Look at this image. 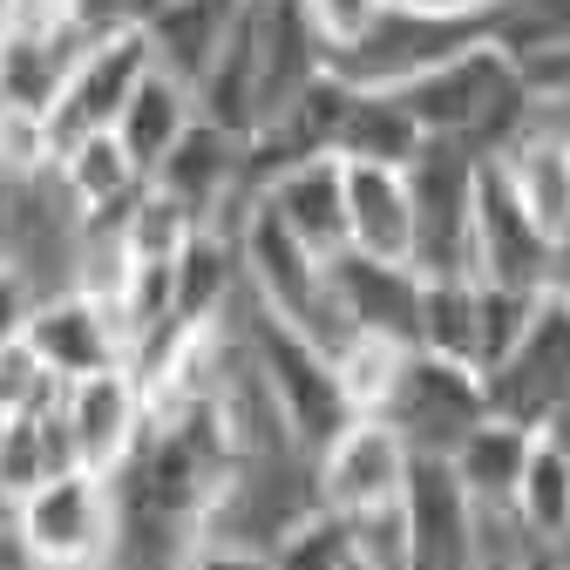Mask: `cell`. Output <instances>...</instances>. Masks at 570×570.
Masks as SVG:
<instances>
[{"label":"cell","mask_w":570,"mask_h":570,"mask_svg":"<svg viewBox=\"0 0 570 570\" xmlns=\"http://www.w3.org/2000/svg\"><path fill=\"white\" fill-rule=\"evenodd\" d=\"M245 340H252V361H258V374H265V387H272V401L285 414L293 449L320 455L340 428L353 421V401H346L340 367H333V346L313 340L306 326H293L285 313L258 306V299L245 313Z\"/></svg>","instance_id":"cell-1"},{"label":"cell","mask_w":570,"mask_h":570,"mask_svg":"<svg viewBox=\"0 0 570 570\" xmlns=\"http://www.w3.org/2000/svg\"><path fill=\"white\" fill-rule=\"evenodd\" d=\"M238 258H245V285H252V299L285 313L293 326H306L313 340L340 346L346 326L333 313V285H326V258L278 218V210L265 197L245 204V218H238Z\"/></svg>","instance_id":"cell-2"},{"label":"cell","mask_w":570,"mask_h":570,"mask_svg":"<svg viewBox=\"0 0 570 570\" xmlns=\"http://www.w3.org/2000/svg\"><path fill=\"white\" fill-rule=\"evenodd\" d=\"M475 41H495V8H414V0H387L381 28L353 55H340L333 68L361 89H401V82L428 76V68L455 61Z\"/></svg>","instance_id":"cell-3"},{"label":"cell","mask_w":570,"mask_h":570,"mask_svg":"<svg viewBox=\"0 0 570 570\" xmlns=\"http://www.w3.org/2000/svg\"><path fill=\"white\" fill-rule=\"evenodd\" d=\"M14 523L41 570H102V563H116V543H122L116 482L96 469L48 475L28 503H14Z\"/></svg>","instance_id":"cell-4"},{"label":"cell","mask_w":570,"mask_h":570,"mask_svg":"<svg viewBox=\"0 0 570 570\" xmlns=\"http://www.w3.org/2000/svg\"><path fill=\"white\" fill-rule=\"evenodd\" d=\"M407 469H414V449H407L401 428L387 414H353L340 435L313 455V503H326L346 523L401 510Z\"/></svg>","instance_id":"cell-5"},{"label":"cell","mask_w":570,"mask_h":570,"mask_svg":"<svg viewBox=\"0 0 570 570\" xmlns=\"http://www.w3.org/2000/svg\"><path fill=\"white\" fill-rule=\"evenodd\" d=\"M475 177H482V150L475 142H449V136H428V150L407 164L414 218H421V245H414L421 272H475V258H469Z\"/></svg>","instance_id":"cell-6"},{"label":"cell","mask_w":570,"mask_h":570,"mask_svg":"<svg viewBox=\"0 0 570 570\" xmlns=\"http://www.w3.org/2000/svg\"><path fill=\"white\" fill-rule=\"evenodd\" d=\"M469 258H475V278H495V285H523V293H550V285H557L563 245L537 225V210L517 197V184L503 177L495 157H482V177H475V238H469Z\"/></svg>","instance_id":"cell-7"},{"label":"cell","mask_w":570,"mask_h":570,"mask_svg":"<svg viewBox=\"0 0 570 570\" xmlns=\"http://www.w3.org/2000/svg\"><path fill=\"white\" fill-rule=\"evenodd\" d=\"M150 68H157V55H150V35H142L136 21L109 28V35H89L76 48V61H68L55 109H48L55 150H61V142H76V136H89V129H116L122 102L136 96V82L150 76Z\"/></svg>","instance_id":"cell-8"},{"label":"cell","mask_w":570,"mask_h":570,"mask_svg":"<svg viewBox=\"0 0 570 570\" xmlns=\"http://www.w3.org/2000/svg\"><path fill=\"white\" fill-rule=\"evenodd\" d=\"M381 414L407 435L414 455H449L469 428L489 414V374H475V367H462V361H442V353L414 346V353H407V374H401V387H394V401H387Z\"/></svg>","instance_id":"cell-9"},{"label":"cell","mask_w":570,"mask_h":570,"mask_svg":"<svg viewBox=\"0 0 570 570\" xmlns=\"http://www.w3.org/2000/svg\"><path fill=\"white\" fill-rule=\"evenodd\" d=\"M489 407H503L530 428H543L550 414L570 407V293L550 285L537 299V320L523 333V346L489 374Z\"/></svg>","instance_id":"cell-10"},{"label":"cell","mask_w":570,"mask_h":570,"mask_svg":"<svg viewBox=\"0 0 570 570\" xmlns=\"http://www.w3.org/2000/svg\"><path fill=\"white\" fill-rule=\"evenodd\" d=\"M326 285H333V313L346 333H381V340L421 346V265L346 245L340 258H326Z\"/></svg>","instance_id":"cell-11"},{"label":"cell","mask_w":570,"mask_h":570,"mask_svg":"<svg viewBox=\"0 0 570 570\" xmlns=\"http://www.w3.org/2000/svg\"><path fill=\"white\" fill-rule=\"evenodd\" d=\"M28 340H35V353H41L61 381H89V374L129 367V326H122L116 299L89 293V285L55 293V299H35Z\"/></svg>","instance_id":"cell-12"},{"label":"cell","mask_w":570,"mask_h":570,"mask_svg":"<svg viewBox=\"0 0 570 570\" xmlns=\"http://www.w3.org/2000/svg\"><path fill=\"white\" fill-rule=\"evenodd\" d=\"M245 157H252V136H238V129H225V122H210V116H197L177 142H170V157L150 170L164 190H177L190 210H204V225H232L238 232V218H245Z\"/></svg>","instance_id":"cell-13"},{"label":"cell","mask_w":570,"mask_h":570,"mask_svg":"<svg viewBox=\"0 0 570 570\" xmlns=\"http://www.w3.org/2000/svg\"><path fill=\"white\" fill-rule=\"evenodd\" d=\"M61 414L76 428L82 469L116 475L142 449V435H150V387L136 381V367H109V374H89V381H68Z\"/></svg>","instance_id":"cell-14"},{"label":"cell","mask_w":570,"mask_h":570,"mask_svg":"<svg viewBox=\"0 0 570 570\" xmlns=\"http://www.w3.org/2000/svg\"><path fill=\"white\" fill-rule=\"evenodd\" d=\"M346 164V232L353 252L374 258H407L421 245V218H414V184L394 164H367V157H340Z\"/></svg>","instance_id":"cell-15"},{"label":"cell","mask_w":570,"mask_h":570,"mask_svg":"<svg viewBox=\"0 0 570 570\" xmlns=\"http://www.w3.org/2000/svg\"><path fill=\"white\" fill-rule=\"evenodd\" d=\"M517 197L537 210V225L563 245L570 238V116H530L503 150H495Z\"/></svg>","instance_id":"cell-16"},{"label":"cell","mask_w":570,"mask_h":570,"mask_svg":"<svg viewBox=\"0 0 570 570\" xmlns=\"http://www.w3.org/2000/svg\"><path fill=\"white\" fill-rule=\"evenodd\" d=\"M238 14H245V0H150L136 28L150 35L157 68H170L177 82L197 89L210 76V61H218V48L232 41Z\"/></svg>","instance_id":"cell-17"},{"label":"cell","mask_w":570,"mask_h":570,"mask_svg":"<svg viewBox=\"0 0 570 570\" xmlns=\"http://www.w3.org/2000/svg\"><path fill=\"white\" fill-rule=\"evenodd\" d=\"M258 197H265L320 258H340V252L353 245V232H346V164H340V157H313V164L278 170Z\"/></svg>","instance_id":"cell-18"},{"label":"cell","mask_w":570,"mask_h":570,"mask_svg":"<svg viewBox=\"0 0 570 570\" xmlns=\"http://www.w3.org/2000/svg\"><path fill=\"white\" fill-rule=\"evenodd\" d=\"M530 449H537V428L517 421V414H503V407H489L469 435L449 449V462H455L462 489L475 495V510H510L517 503V482L530 469Z\"/></svg>","instance_id":"cell-19"},{"label":"cell","mask_w":570,"mask_h":570,"mask_svg":"<svg viewBox=\"0 0 570 570\" xmlns=\"http://www.w3.org/2000/svg\"><path fill=\"white\" fill-rule=\"evenodd\" d=\"M245 285V258H238V232L232 225H204L184 252H177V320L184 326H218L225 306Z\"/></svg>","instance_id":"cell-20"},{"label":"cell","mask_w":570,"mask_h":570,"mask_svg":"<svg viewBox=\"0 0 570 570\" xmlns=\"http://www.w3.org/2000/svg\"><path fill=\"white\" fill-rule=\"evenodd\" d=\"M197 116H204V109H197V89H190V82H177L170 68H150V76L136 82V96L122 102L116 136L129 142V157H136L142 170H157V164L170 157V142H177Z\"/></svg>","instance_id":"cell-21"},{"label":"cell","mask_w":570,"mask_h":570,"mask_svg":"<svg viewBox=\"0 0 570 570\" xmlns=\"http://www.w3.org/2000/svg\"><path fill=\"white\" fill-rule=\"evenodd\" d=\"M421 346L482 374V278L475 272H421Z\"/></svg>","instance_id":"cell-22"},{"label":"cell","mask_w":570,"mask_h":570,"mask_svg":"<svg viewBox=\"0 0 570 570\" xmlns=\"http://www.w3.org/2000/svg\"><path fill=\"white\" fill-rule=\"evenodd\" d=\"M421 150H428V129L414 122V109H407L394 89H361V96H353L346 136H340V157H367V164L407 170Z\"/></svg>","instance_id":"cell-23"},{"label":"cell","mask_w":570,"mask_h":570,"mask_svg":"<svg viewBox=\"0 0 570 570\" xmlns=\"http://www.w3.org/2000/svg\"><path fill=\"white\" fill-rule=\"evenodd\" d=\"M510 510L523 517V530H530L543 550H563V543H570V449H563V442L537 435L530 469H523V482H517V503H510Z\"/></svg>","instance_id":"cell-24"},{"label":"cell","mask_w":570,"mask_h":570,"mask_svg":"<svg viewBox=\"0 0 570 570\" xmlns=\"http://www.w3.org/2000/svg\"><path fill=\"white\" fill-rule=\"evenodd\" d=\"M407 353H414V346L381 340V333H346V340L333 346V367H340V387H346L353 414H381V407L394 401V387H401V374H407Z\"/></svg>","instance_id":"cell-25"},{"label":"cell","mask_w":570,"mask_h":570,"mask_svg":"<svg viewBox=\"0 0 570 570\" xmlns=\"http://www.w3.org/2000/svg\"><path fill=\"white\" fill-rule=\"evenodd\" d=\"M204 232V210H190L177 190H164L157 177L136 190V204H129V218H122V252L129 258H177L190 238Z\"/></svg>","instance_id":"cell-26"},{"label":"cell","mask_w":570,"mask_h":570,"mask_svg":"<svg viewBox=\"0 0 570 570\" xmlns=\"http://www.w3.org/2000/svg\"><path fill=\"white\" fill-rule=\"evenodd\" d=\"M353 523L333 517L326 503H313L299 523H285L272 543V570H353Z\"/></svg>","instance_id":"cell-27"},{"label":"cell","mask_w":570,"mask_h":570,"mask_svg":"<svg viewBox=\"0 0 570 570\" xmlns=\"http://www.w3.org/2000/svg\"><path fill=\"white\" fill-rule=\"evenodd\" d=\"M68 394V381L35 353V340H0V414H48Z\"/></svg>","instance_id":"cell-28"},{"label":"cell","mask_w":570,"mask_h":570,"mask_svg":"<svg viewBox=\"0 0 570 570\" xmlns=\"http://www.w3.org/2000/svg\"><path fill=\"white\" fill-rule=\"evenodd\" d=\"M299 14H306V28L320 35V48L340 61V55H353V48L381 28L387 0H299Z\"/></svg>","instance_id":"cell-29"},{"label":"cell","mask_w":570,"mask_h":570,"mask_svg":"<svg viewBox=\"0 0 570 570\" xmlns=\"http://www.w3.org/2000/svg\"><path fill=\"white\" fill-rule=\"evenodd\" d=\"M517 82H523L537 116H563L570 109V35L543 41V48H523L517 55Z\"/></svg>","instance_id":"cell-30"},{"label":"cell","mask_w":570,"mask_h":570,"mask_svg":"<svg viewBox=\"0 0 570 570\" xmlns=\"http://www.w3.org/2000/svg\"><path fill=\"white\" fill-rule=\"evenodd\" d=\"M142 8H150V0H61V21L89 41V35H109V28L142 21Z\"/></svg>","instance_id":"cell-31"},{"label":"cell","mask_w":570,"mask_h":570,"mask_svg":"<svg viewBox=\"0 0 570 570\" xmlns=\"http://www.w3.org/2000/svg\"><path fill=\"white\" fill-rule=\"evenodd\" d=\"M184 570H272V550H252V543H225V537H204L190 550Z\"/></svg>","instance_id":"cell-32"},{"label":"cell","mask_w":570,"mask_h":570,"mask_svg":"<svg viewBox=\"0 0 570 570\" xmlns=\"http://www.w3.org/2000/svg\"><path fill=\"white\" fill-rule=\"evenodd\" d=\"M28 320H35V293H28L21 265H0V340H21Z\"/></svg>","instance_id":"cell-33"},{"label":"cell","mask_w":570,"mask_h":570,"mask_svg":"<svg viewBox=\"0 0 570 570\" xmlns=\"http://www.w3.org/2000/svg\"><path fill=\"white\" fill-rule=\"evenodd\" d=\"M0 570H41V563H35V550H28V537H21V523H14V517H0Z\"/></svg>","instance_id":"cell-34"},{"label":"cell","mask_w":570,"mask_h":570,"mask_svg":"<svg viewBox=\"0 0 570 570\" xmlns=\"http://www.w3.org/2000/svg\"><path fill=\"white\" fill-rule=\"evenodd\" d=\"M414 8H503V0H414Z\"/></svg>","instance_id":"cell-35"},{"label":"cell","mask_w":570,"mask_h":570,"mask_svg":"<svg viewBox=\"0 0 570 570\" xmlns=\"http://www.w3.org/2000/svg\"><path fill=\"white\" fill-rule=\"evenodd\" d=\"M557 285L570 293V238H563V258H557Z\"/></svg>","instance_id":"cell-36"},{"label":"cell","mask_w":570,"mask_h":570,"mask_svg":"<svg viewBox=\"0 0 570 570\" xmlns=\"http://www.w3.org/2000/svg\"><path fill=\"white\" fill-rule=\"evenodd\" d=\"M8 14H14V0H0V21H8Z\"/></svg>","instance_id":"cell-37"},{"label":"cell","mask_w":570,"mask_h":570,"mask_svg":"<svg viewBox=\"0 0 570 570\" xmlns=\"http://www.w3.org/2000/svg\"><path fill=\"white\" fill-rule=\"evenodd\" d=\"M0 517H8V510H0Z\"/></svg>","instance_id":"cell-38"}]
</instances>
